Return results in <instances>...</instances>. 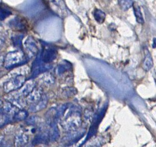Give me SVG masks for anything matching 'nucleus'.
<instances>
[{
    "label": "nucleus",
    "mask_w": 156,
    "mask_h": 147,
    "mask_svg": "<svg viewBox=\"0 0 156 147\" xmlns=\"http://www.w3.org/2000/svg\"><path fill=\"white\" fill-rule=\"evenodd\" d=\"M28 135L24 132L18 133L15 138V145L16 147L24 146L28 142Z\"/></svg>",
    "instance_id": "1"
},
{
    "label": "nucleus",
    "mask_w": 156,
    "mask_h": 147,
    "mask_svg": "<svg viewBox=\"0 0 156 147\" xmlns=\"http://www.w3.org/2000/svg\"><path fill=\"white\" fill-rule=\"evenodd\" d=\"M50 141L48 133H39L34 137L32 141V144L34 145H38L40 144H46Z\"/></svg>",
    "instance_id": "2"
},
{
    "label": "nucleus",
    "mask_w": 156,
    "mask_h": 147,
    "mask_svg": "<svg viewBox=\"0 0 156 147\" xmlns=\"http://www.w3.org/2000/svg\"><path fill=\"white\" fill-rule=\"evenodd\" d=\"M11 15L12 12L7 6L0 4V21L4 20Z\"/></svg>",
    "instance_id": "3"
},
{
    "label": "nucleus",
    "mask_w": 156,
    "mask_h": 147,
    "mask_svg": "<svg viewBox=\"0 0 156 147\" xmlns=\"http://www.w3.org/2000/svg\"><path fill=\"white\" fill-rule=\"evenodd\" d=\"M103 142L102 138H96L93 140L91 142H89L86 147H101Z\"/></svg>",
    "instance_id": "4"
},
{
    "label": "nucleus",
    "mask_w": 156,
    "mask_h": 147,
    "mask_svg": "<svg viewBox=\"0 0 156 147\" xmlns=\"http://www.w3.org/2000/svg\"><path fill=\"white\" fill-rule=\"evenodd\" d=\"M49 136L50 142H56L58 140V137H59V133H58V130L54 129L51 132Z\"/></svg>",
    "instance_id": "5"
},
{
    "label": "nucleus",
    "mask_w": 156,
    "mask_h": 147,
    "mask_svg": "<svg viewBox=\"0 0 156 147\" xmlns=\"http://www.w3.org/2000/svg\"><path fill=\"white\" fill-rule=\"evenodd\" d=\"M27 117V113L24 111H19L15 113L13 118L17 121H20Z\"/></svg>",
    "instance_id": "6"
},
{
    "label": "nucleus",
    "mask_w": 156,
    "mask_h": 147,
    "mask_svg": "<svg viewBox=\"0 0 156 147\" xmlns=\"http://www.w3.org/2000/svg\"><path fill=\"white\" fill-rule=\"evenodd\" d=\"M0 147H11L9 142L4 140L2 137H0Z\"/></svg>",
    "instance_id": "7"
},
{
    "label": "nucleus",
    "mask_w": 156,
    "mask_h": 147,
    "mask_svg": "<svg viewBox=\"0 0 156 147\" xmlns=\"http://www.w3.org/2000/svg\"><path fill=\"white\" fill-rule=\"evenodd\" d=\"M6 117L4 113H0V125H2L5 123Z\"/></svg>",
    "instance_id": "8"
},
{
    "label": "nucleus",
    "mask_w": 156,
    "mask_h": 147,
    "mask_svg": "<svg viewBox=\"0 0 156 147\" xmlns=\"http://www.w3.org/2000/svg\"><path fill=\"white\" fill-rule=\"evenodd\" d=\"M75 147V146H74V147H73V145H70V147Z\"/></svg>",
    "instance_id": "9"
}]
</instances>
